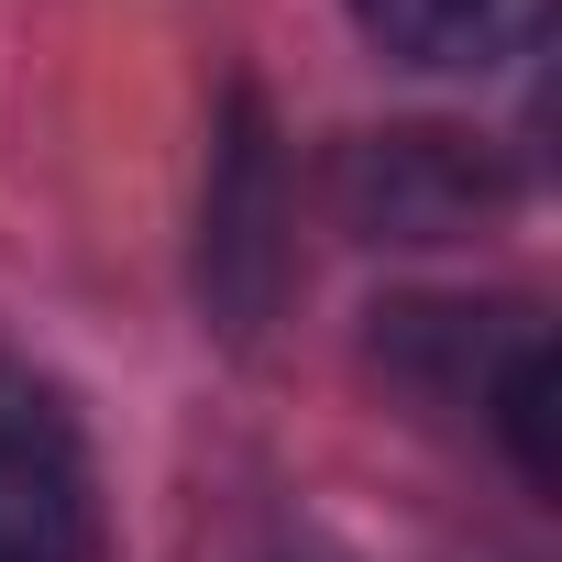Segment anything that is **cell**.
Here are the masks:
<instances>
[{"label": "cell", "mask_w": 562, "mask_h": 562, "mask_svg": "<svg viewBox=\"0 0 562 562\" xmlns=\"http://www.w3.org/2000/svg\"><path fill=\"white\" fill-rule=\"evenodd\" d=\"M353 23L397 67H496L529 45L540 0H353Z\"/></svg>", "instance_id": "5"}, {"label": "cell", "mask_w": 562, "mask_h": 562, "mask_svg": "<svg viewBox=\"0 0 562 562\" xmlns=\"http://www.w3.org/2000/svg\"><path fill=\"white\" fill-rule=\"evenodd\" d=\"M100 551V485H89V441L78 419L0 375V562H89Z\"/></svg>", "instance_id": "2"}, {"label": "cell", "mask_w": 562, "mask_h": 562, "mask_svg": "<svg viewBox=\"0 0 562 562\" xmlns=\"http://www.w3.org/2000/svg\"><path fill=\"white\" fill-rule=\"evenodd\" d=\"M276 276H288V243H276V155L254 133V111L232 122L221 144V177H210V232H199V288L232 331H254L276 310Z\"/></svg>", "instance_id": "4"}, {"label": "cell", "mask_w": 562, "mask_h": 562, "mask_svg": "<svg viewBox=\"0 0 562 562\" xmlns=\"http://www.w3.org/2000/svg\"><path fill=\"white\" fill-rule=\"evenodd\" d=\"M529 342H540L529 310H474V299H397V310H375V364L397 386L441 397V408H485L496 375Z\"/></svg>", "instance_id": "3"}, {"label": "cell", "mask_w": 562, "mask_h": 562, "mask_svg": "<svg viewBox=\"0 0 562 562\" xmlns=\"http://www.w3.org/2000/svg\"><path fill=\"white\" fill-rule=\"evenodd\" d=\"M551 397H562V375H551V342H529L507 375H496V397H485V419L507 430V452H518V474L529 485H562V441H551Z\"/></svg>", "instance_id": "6"}, {"label": "cell", "mask_w": 562, "mask_h": 562, "mask_svg": "<svg viewBox=\"0 0 562 562\" xmlns=\"http://www.w3.org/2000/svg\"><path fill=\"white\" fill-rule=\"evenodd\" d=\"M496 210H507V166L474 133L397 122L331 155V221L364 243H452V232H485Z\"/></svg>", "instance_id": "1"}]
</instances>
